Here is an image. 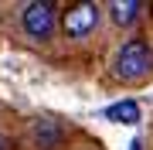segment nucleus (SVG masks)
<instances>
[{"label":"nucleus","instance_id":"f257e3e1","mask_svg":"<svg viewBox=\"0 0 153 150\" xmlns=\"http://www.w3.org/2000/svg\"><path fill=\"white\" fill-rule=\"evenodd\" d=\"M153 72V48L143 38H129L112 58V75L119 82H140Z\"/></svg>","mask_w":153,"mask_h":150},{"label":"nucleus","instance_id":"f03ea898","mask_svg":"<svg viewBox=\"0 0 153 150\" xmlns=\"http://www.w3.org/2000/svg\"><path fill=\"white\" fill-rule=\"evenodd\" d=\"M55 24H58V7L55 4H48V0H31V4H24L21 28H24L27 38L48 41L51 34H55Z\"/></svg>","mask_w":153,"mask_h":150},{"label":"nucleus","instance_id":"7ed1b4c3","mask_svg":"<svg viewBox=\"0 0 153 150\" xmlns=\"http://www.w3.org/2000/svg\"><path fill=\"white\" fill-rule=\"evenodd\" d=\"M99 24V4L92 0H85V4H71L65 14H61V31H65V38L71 41H82L88 34L95 31Z\"/></svg>","mask_w":153,"mask_h":150},{"label":"nucleus","instance_id":"20e7f679","mask_svg":"<svg viewBox=\"0 0 153 150\" xmlns=\"http://www.w3.org/2000/svg\"><path fill=\"white\" fill-rule=\"evenodd\" d=\"M143 10H146V7H143L140 0H112V4H109V17L119 24V28H129V24H136Z\"/></svg>","mask_w":153,"mask_h":150},{"label":"nucleus","instance_id":"39448f33","mask_svg":"<svg viewBox=\"0 0 153 150\" xmlns=\"http://www.w3.org/2000/svg\"><path fill=\"white\" fill-rule=\"evenodd\" d=\"M31 137H34V143H38V147L51 150V147L61 140V130H58L51 119H41V123H34V133H31Z\"/></svg>","mask_w":153,"mask_h":150},{"label":"nucleus","instance_id":"423d86ee","mask_svg":"<svg viewBox=\"0 0 153 150\" xmlns=\"http://www.w3.org/2000/svg\"><path fill=\"white\" fill-rule=\"evenodd\" d=\"M105 119H112V123H136L140 119V106L133 99H123V102H116V106L105 109Z\"/></svg>","mask_w":153,"mask_h":150},{"label":"nucleus","instance_id":"0eeeda50","mask_svg":"<svg viewBox=\"0 0 153 150\" xmlns=\"http://www.w3.org/2000/svg\"><path fill=\"white\" fill-rule=\"evenodd\" d=\"M0 150H14V143H10V137H4V133H0Z\"/></svg>","mask_w":153,"mask_h":150}]
</instances>
